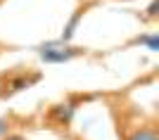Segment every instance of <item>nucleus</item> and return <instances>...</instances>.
I'll return each instance as SVG.
<instances>
[{
  "label": "nucleus",
  "mask_w": 159,
  "mask_h": 140,
  "mask_svg": "<svg viewBox=\"0 0 159 140\" xmlns=\"http://www.w3.org/2000/svg\"><path fill=\"white\" fill-rule=\"evenodd\" d=\"M7 133H10V121H7L5 116H0V140L5 138Z\"/></svg>",
  "instance_id": "obj_6"
},
{
  "label": "nucleus",
  "mask_w": 159,
  "mask_h": 140,
  "mask_svg": "<svg viewBox=\"0 0 159 140\" xmlns=\"http://www.w3.org/2000/svg\"><path fill=\"white\" fill-rule=\"evenodd\" d=\"M74 112H76L74 102H62V105H55L52 109H50V119L57 121L60 126H69L71 119H74Z\"/></svg>",
  "instance_id": "obj_3"
},
{
  "label": "nucleus",
  "mask_w": 159,
  "mask_h": 140,
  "mask_svg": "<svg viewBox=\"0 0 159 140\" xmlns=\"http://www.w3.org/2000/svg\"><path fill=\"white\" fill-rule=\"evenodd\" d=\"M124 140H159V133L154 126H140V128H133Z\"/></svg>",
  "instance_id": "obj_4"
},
{
  "label": "nucleus",
  "mask_w": 159,
  "mask_h": 140,
  "mask_svg": "<svg viewBox=\"0 0 159 140\" xmlns=\"http://www.w3.org/2000/svg\"><path fill=\"white\" fill-rule=\"evenodd\" d=\"M2 140H26V138H24L21 133H7L5 138H2Z\"/></svg>",
  "instance_id": "obj_8"
},
{
  "label": "nucleus",
  "mask_w": 159,
  "mask_h": 140,
  "mask_svg": "<svg viewBox=\"0 0 159 140\" xmlns=\"http://www.w3.org/2000/svg\"><path fill=\"white\" fill-rule=\"evenodd\" d=\"M36 81H40V74H21V71H14L10 76H2L0 79V97H10L14 93H21L31 88Z\"/></svg>",
  "instance_id": "obj_2"
},
{
  "label": "nucleus",
  "mask_w": 159,
  "mask_h": 140,
  "mask_svg": "<svg viewBox=\"0 0 159 140\" xmlns=\"http://www.w3.org/2000/svg\"><path fill=\"white\" fill-rule=\"evenodd\" d=\"M83 50L81 47H74L69 43H62V40H50V43H43L38 47V57L45 64H62V62H71L76 57H81Z\"/></svg>",
  "instance_id": "obj_1"
},
{
  "label": "nucleus",
  "mask_w": 159,
  "mask_h": 140,
  "mask_svg": "<svg viewBox=\"0 0 159 140\" xmlns=\"http://www.w3.org/2000/svg\"><path fill=\"white\" fill-rule=\"evenodd\" d=\"M135 43H145L150 52H157V36H143V38H135Z\"/></svg>",
  "instance_id": "obj_5"
},
{
  "label": "nucleus",
  "mask_w": 159,
  "mask_h": 140,
  "mask_svg": "<svg viewBox=\"0 0 159 140\" xmlns=\"http://www.w3.org/2000/svg\"><path fill=\"white\" fill-rule=\"evenodd\" d=\"M147 12H150V19H157V0H152V2H150Z\"/></svg>",
  "instance_id": "obj_7"
}]
</instances>
